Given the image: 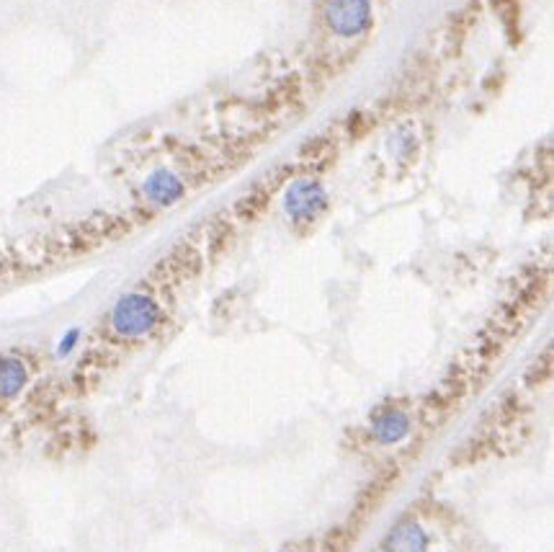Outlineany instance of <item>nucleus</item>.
Masks as SVG:
<instances>
[{
    "mask_svg": "<svg viewBox=\"0 0 554 552\" xmlns=\"http://www.w3.org/2000/svg\"><path fill=\"white\" fill-rule=\"evenodd\" d=\"M183 191H186V184H183L178 173L158 171L145 181L142 197H145L147 204H153V207H168V204L178 202L183 197Z\"/></svg>",
    "mask_w": 554,
    "mask_h": 552,
    "instance_id": "nucleus-4",
    "label": "nucleus"
},
{
    "mask_svg": "<svg viewBox=\"0 0 554 552\" xmlns=\"http://www.w3.org/2000/svg\"><path fill=\"white\" fill-rule=\"evenodd\" d=\"M328 204V194L317 181L302 178L297 184L289 186L287 197H284V209L294 222H312Z\"/></svg>",
    "mask_w": 554,
    "mask_h": 552,
    "instance_id": "nucleus-1",
    "label": "nucleus"
},
{
    "mask_svg": "<svg viewBox=\"0 0 554 552\" xmlns=\"http://www.w3.org/2000/svg\"><path fill=\"white\" fill-rule=\"evenodd\" d=\"M34 377V362L21 351L0 354V405L13 403L29 387Z\"/></svg>",
    "mask_w": 554,
    "mask_h": 552,
    "instance_id": "nucleus-2",
    "label": "nucleus"
},
{
    "mask_svg": "<svg viewBox=\"0 0 554 552\" xmlns=\"http://www.w3.org/2000/svg\"><path fill=\"white\" fill-rule=\"evenodd\" d=\"M369 3L366 0H330L328 19L341 37H356L369 26Z\"/></svg>",
    "mask_w": 554,
    "mask_h": 552,
    "instance_id": "nucleus-3",
    "label": "nucleus"
},
{
    "mask_svg": "<svg viewBox=\"0 0 554 552\" xmlns=\"http://www.w3.org/2000/svg\"><path fill=\"white\" fill-rule=\"evenodd\" d=\"M410 426H413V421H410L408 411L392 405V408H382L374 416L372 434L379 444H397L410 434Z\"/></svg>",
    "mask_w": 554,
    "mask_h": 552,
    "instance_id": "nucleus-5",
    "label": "nucleus"
},
{
    "mask_svg": "<svg viewBox=\"0 0 554 552\" xmlns=\"http://www.w3.org/2000/svg\"><path fill=\"white\" fill-rule=\"evenodd\" d=\"M382 552H428V534L418 522H400L387 532Z\"/></svg>",
    "mask_w": 554,
    "mask_h": 552,
    "instance_id": "nucleus-6",
    "label": "nucleus"
}]
</instances>
